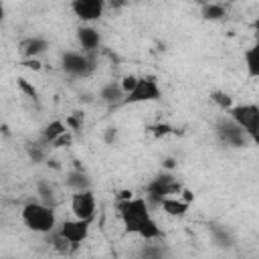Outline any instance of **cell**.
Returning a JSON list of instances; mask_svg holds the SVG:
<instances>
[{"instance_id": "6da1fadb", "label": "cell", "mask_w": 259, "mask_h": 259, "mask_svg": "<svg viewBox=\"0 0 259 259\" xmlns=\"http://www.w3.org/2000/svg\"><path fill=\"white\" fill-rule=\"evenodd\" d=\"M117 210H119V219H121L123 227L130 233H134V235H138L146 241L162 237V231L156 225V221H154V217L148 208V200L132 196L127 200H119Z\"/></svg>"}, {"instance_id": "7a4b0ae2", "label": "cell", "mask_w": 259, "mask_h": 259, "mask_svg": "<svg viewBox=\"0 0 259 259\" xmlns=\"http://www.w3.org/2000/svg\"><path fill=\"white\" fill-rule=\"evenodd\" d=\"M22 223L32 233H51L57 227V214L51 204L45 202H28L22 206Z\"/></svg>"}, {"instance_id": "3957f363", "label": "cell", "mask_w": 259, "mask_h": 259, "mask_svg": "<svg viewBox=\"0 0 259 259\" xmlns=\"http://www.w3.org/2000/svg\"><path fill=\"white\" fill-rule=\"evenodd\" d=\"M229 117L247 134V138L255 144L259 138V107L255 103L233 105L229 109Z\"/></svg>"}, {"instance_id": "277c9868", "label": "cell", "mask_w": 259, "mask_h": 259, "mask_svg": "<svg viewBox=\"0 0 259 259\" xmlns=\"http://www.w3.org/2000/svg\"><path fill=\"white\" fill-rule=\"evenodd\" d=\"M182 190V184L178 182V178H174L172 174H158L148 186H146V198L154 204H160L164 198L170 196H178Z\"/></svg>"}, {"instance_id": "5b68a950", "label": "cell", "mask_w": 259, "mask_h": 259, "mask_svg": "<svg viewBox=\"0 0 259 259\" xmlns=\"http://www.w3.org/2000/svg\"><path fill=\"white\" fill-rule=\"evenodd\" d=\"M162 97V91L152 77H138L136 87L123 95L121 105H134V103H148V101H158Z\"/></svg>"}, {"instance_id": "8992f818", "label": "cell", "mask_w": 259, "mask_h": 259, "mask_svg": "<svg viewBox=\"0 0 259 259\" xmlns=\"http://www.w3.org/2000/svg\"><path fill=\"white\" fill-rule=\"evenodd\" d=\"M61 63H63L65 73H69L71 77H87V75H91L93 69H95V59H93L89 53H75V51H69V53L63 55Z\"/></svg>"}, {"instance_id": "52a82bcc", "label": "cell", "mask_w": 259, "mask_h": 259, "mask_svg": "<svg viewBox=\"0 0 259 259\" xmlns=\"http://www.w3.org/2000/svg\"><path fill=\"white\" fill-rule=\"evenodd\" d=\"M95 210H97L95 196H93V192H91L89 188H87V190H77V192L71 196V212H73V219H79V221H93Z\"/></svg>"}, {"instance_id": "ba28073f", "label": "cell", "mask_w": 259, "mask_h": 259, "mask_svg": "<svg viewBox=\"0 0 259 259\" xmlns=\"http://www.w3.org/2000/svg\"><path fill=\"white\" fill-rule=\"evenodd\" d=\"M217 136L221 138V142H225L227 146H233V148H241V146H245L247 142H251V140L247 138V134H245L231 117L219 119V123H217Z\"/></svg>"}, {"instance_id": "9c48e42d", "label": "cell", "mask_w": 259, "mask_h": 259, "mask_svg": "<svg viewBox=\"0 0 259 259\" xmlns=\"http://www.w3.org/2000/svg\"><path fill=\"white\" fill-rule=\"evenodd\" d=\"M89 227H91V221H79V219H71V221H63L61 227H59V235L65 237L73 247H79L87 235H89Z\"/></svg>"}, {"instance_id": "30bf717a", "label": "cell", "mask_w": 259, "mask_h": 259, "mask_svg": "<svg viewBox=\"0 0 259 259\" xmlns=\"http://www.w3.org/2000/svg\"><path fill=\"white\" fill-rule=\"evenodd\" d=\"M71 10L75 12V16L79 20L93 22L103 16L105 2L103 0H75V2H71Z\"/></svg>"}, {"instance_id": "8fae6325", "label": "cell", "mask_w": 259, "mask_h": 259, "mask_svg": "<svg viewBox=\"0 0 259 259\" xmlns=\"http://www.w3.org/2000/svg\"><path fill=\"white\" fill-rule=\"evenodd\" d=\"M77 40H79L83 53H89V55H91L93 51L99 49V45H101V34H99V30L93 28V26H81V28L77 30Z\"/></svg>"}, {"instance_id": "7c38bea8", "label": "cell", "mask_w": 259, "mask_h": 259, "mask_svg": "<svg viewBox=\"0 0 259 259\" xmlns=\"http://www.w3.org/2000/svg\"><path fill=\"white\" fill-rule=\"evenodd\" d=\"M45 49H47V40L38 38V36H30L20 42V55L24 59H36Z\"/></svg>"}, {"instance_id": "4fadbf2b", "label": "cell", "mask_w": 259, "mask_h": 259, "mask_svg": "<svg viewBox=\"0 0 259 259\" xmlns=\"http://www.w3.org/2000/svg\"><path fill=\"white\" fill-rule=\"evenodd\" d=\"M160 206H162V210H164L166 214H170V217H184V214L188 212V208H190V204L184 202V200H180L178 196L164 198V200L160 202Z\"/></svg>"}, {"instance_id": "5bb4252c", "label": "cell", "mask_w": 259, "mask_h": 259, "mask_svg": "<svg viewBox=\"0 0 259 259\" xmlns=\"http://www.w3.org/2000/svg\"><path fill=\"white\" fill-rule=\"evenodd\" d=\"M67 132H69V130H67L65 121L55 119V121H51V123L45 127V132H42V140H45L47 144H53L59 136H63V134H67Z\"/></svg>"}, {"instance_id": "9a60e30c", "label": "cell", "mask_w": 259, "mask_h": 259, "mask_svg": "<svg viewBox=\"0 0 259 259\" xmlns=\"http://www.w3.org/2000/svg\"><path fill=\"white\" fill-rule=\"evenodd\" d=\"M99 97L105 101V103H121V99H123V91H121V87H119V83H109V85H105L103 89H101V93H99Z\"/></svg>"}, {"instance_id": "2e32d148", "label": "cell", "mask_w": 259, "mask_h": 259, "mask_svg": "<svg viewBox=\"0 0 259 259\" xmlns=\"http://www.w3.org/2000/svg\"><path fill=\"white\" fill-rule=\"evenodd\" d=\"M51 245H53V249H55L59 255H69V253L75 249V247H73V245H71V243H69L65 237H61L59 233H55V235H53Z\"/></svg>"}, {"instance_id": "e0dca14e", "label": "cell", "mask_w": 259, "mask_h": 259, "mask_svg": "<svg viewBox=\"0 0 259 259\" xmlns=\"http://www.w3.org/2000/svg\"><path fill=\"white\" fill-rule=\"evenodd\" d=\"M225 14H227V10H225L223 4H206V6H202V16L208 18V20H219Z\"/></svg>"}, {"instance_id": "ac0fdd59", "label": "cell", "mask_w": 259, "mask_h": 259, "mask_svg": "<svg viewBox=\"0 0 259 259\" xmlns=\"http://www.w3.org/2000/svg\"><path fill=\"white\" fill-rule=\"evenodd\" d=\"M245 61H247V69H249V75L251 77H257L259 75V67H257V47H251L243 53Z\"/></svg>"}, {"instance_id": "d6986e66", "label": "cell", "mask_w": 259, "mask_h": 259, "mask_svg": "<svg viewBox=\"0 0 259 259\" xmlns=\"http://www.w3.org/2000/svg\"><path fill=\"white\" fill-rule=\"evenodd\" d=\"M210 99H212L221 109H225V111H229V109L233 107L231 97H229L227 93H223V91H214V93H210Z\"/></svg>"}, {"instance_id": "ffe728a7", "label": "cell", "mask_w": 259, "mask_h": 259, "mask_svg": "<svg viewBox=\"0 0 259 259\" xmlns=\"http://www.w3.org/2000/svg\"><path fill=\"white\" fill-rule=\"evenodd\" d=\"M87 184H89L87 178H85L83 174H79V172L69 176V186H73L75 192H77V190H87Z\"/></svg>"}, {"instance_id": "44dd1931", "label": "cell", "mask_w": 259, "mask_h": 259, "mask_svg": "<svg viewBox=\"0 0 259 259\" xmlns=\"http://www.w3.org/2000/svg\"><path fill=\"white\" fill-rule=\"evenodd\" d=\"M136 83H138V77H136V75H125V77L121 79V83H119V87H121L123 95H125V93H130V91L136 87Z\"/></svg>"}, {"instance_id": "7402d4cb", "label": "cell", "mask_w": 259, "mask_h": 259, "mask_svg": "<svg viewBox=\"0 0 259 259\" xmlns=\"http://www.w3.org/2000/svg\"><path fill=\"white\" fill-rule=\"evenodd\" d=\"M18 87L28 95V97H32V99H36V89L26 81V79H18Z\"/></svg>"}, {"instance_id": "603a6c76", "label": "cell", "mask_w": 259, "mask_h": 259, "mask_svg": "<svg viewBox=\"0 0 259 259\" xmlns=\"http://www.w3.org/2000/svg\"><path fill=\"white\" fill-rule=\"evenodd\" d=\"M81 123H83V113H79V111H75V115H71V117L65 119V125H67V127L71 125V127L77 130V127H81Z\"/></svg>"}, {"instance_id": "cb8c5ba5", "label": "cell", "mask_w": 259, "mask_h": 259, "mask_svg": "<svg viewBox=\"0 0 259 259\" xmlns=\"http://www.w3.org/2000/svg\"><path fill=\"white\" fill-rule=\"evenodd\" d=\"M152 132H154V136H156V138H160V136H168V134H172L174 130H172L168 123H158V125H154V127H152Z\"/></svg>"}, {"instance_id": "d4e9b609", "label": "cell", "mask_w": 259, "mask_h": 259, "mask_svg": "<svg viewBox=\"0 0 259 259\" xmlns=\"http://www.w3.org/2000/svg\"><path fill=\"white\" fill-rule=\"evenodd\" d=\"M71 144V136H69V132L67 134H63V136H59L55 142H53V146L55 148H63V146H69Z\"/></svg>"}, {"instance_id": "484cf974", "label": "cell", "mask_w": 259, "mask_h": 259, "mask_svg": "<svg viewBox=\"0 0 259 259\" xmlns=\"http://www.w3.org/2000/svg\"><path fill=\"white\" fill-rule=\"evenodd\" d=\"M24 67H28V69H34V71H38V69H40V63H38L36 59H26V61H24Z\"/></svg>"}, {"instance_id": "4316f807", "label": "cell", "mask_w": 259, "mask_h": 259, "mask_svg": "<svg viewBox=\"0 0 259 259\" xmlns=\"http://www.w3.org/2000/svg\"><path fill=\"white\" fill-rule=\"evenodd\" d=\"M4 18V6H2V2H0V20Z\"/></svg>"}]
</instances>
